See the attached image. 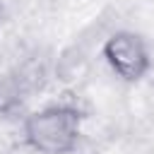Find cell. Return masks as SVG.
Returning <instances> with one entry per match:
<instances>
[{
    "label": "cell",
    "mask_w": 154,
    "mask_h": 154,
    "mask_svg": "<svg viewBox=\"0 0 154 154\" xmlns=\"http://www.w3.org/2000/svg\"><path fill=\"white\" fill-rule=\"evenodd\" d=\"M87 111L75 101L46 103L22 120V140L36 154H72L82 137Z\"/></svg>",
    "instance_id": "1"
},
{
    "label": "cell",
    "mask_w": 154,
    "mask_h": 154,
    "mask_svg": "<svg viewBox=\"0 0 154 154\" xmlns=\"http://www.w3.org/2000/svg\"><path fill=\"white\" fill-rule=\"evenodd\" d=\"M101 55H103L106 65L111 67V72L125 84L142 82L149 75L152 63H154L147 38L137 31H130V29L113 31L103 41Z\"/></svg>",
    "instance_id": "2"
},
{
    "label": "cell",
    "mask_w": 154,
    "mask_h": 154,
    "mask_svg": "<svg viewBox=\"0 0 154 154\" xmlns=\"http://www.w3.org/2000/svg\"><path fill=\"white\" fill-rule=\"evenodd\" d=\"M5 14H7V10H5V5H2V0H0V24L5 22Z\"/></svg>",
    "instance_id": "3"
}]
</instances>
